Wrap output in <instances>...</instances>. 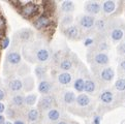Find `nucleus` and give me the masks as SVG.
<instances>
[{"label": "nucleus", "instance_id": "1", "mask_svg": "<svg viewBox=\"0 0 125 124\" xmlns=\"http://www.w3.org/2000/svg\"><path fill=\"white\" fill-rule=\"evenodd\" d=\"M38 11V6L33 2H29L24 4L21 7V14L23 15L25 18H31L34 17Z\"/></svg>", "mask_w": 125, "mask_h": 124}, {"label": "nucleus", "instance_id": "2", "mask_svg": "<svg viewBox=\"0 0 125 124\" xmlns=\"http://www.w3.org/2000/svg\"><path fill=\"white\" fill-rule=\"evenodd\" d=\"M54 103H55V99L53 96H51V95L42 96L41 98V100L38 101V110L49 111V110L53 109Z\"/></svg>", "mask_w": 125, "mask_h": 124}, {"label": "nucleus", "instance_id": "3", "mask_svg": "<svg viewBox=\"0 0 125 124\" xmlns=\"http://www.w3.org/2000/svg\"><path fill=\"white\" fill-rule=\"evenodd\" d=\"M85 10L90 15H97L101 10V4L96 1H89L85 4Z\"/></svg>", "mask_w": 125, "mask_h": 124}, {"label": "nucleus", "instance_id": "4", "mask_svg": "<svg viewBox=\"0 0 125 124\" xmlns=\"http://www.w3.org/2000/svg\"><path fill=\"white\" fill-rule=\"evenodd\" d=\"M34 26L36 27L37 29H42V28H46L48 27V26H50L51 24V19L49 18L48 16H41V17H38L36 20L34 21Z\"/></svg>", "mask_w": 125, "mask_h": 124}, {"label": "nucleus", "instance_id": "5", "mask_svg": "<svg viewBox=\"0 0 125 124\" xmlns=\"http://www.w3.org/2000/svg\"><path fill=\"white\" fill-rule=\"evenodd\" d=\"M95 23V19L93 18L92 16H83L80 20V25L81 27L86 29V30H89L93 27V25Z\"/></svg>", "mask_w": 125, "mask_h": 124}, {"label": "nucleus", "instance_id": "6", "mask_svg": "<svg viewBox=\"0 0 125 124\" xmlns=\"http://www.w3.org/2000/svg\"><path fill=\"white\" fill-rule=\"evenodd\" d=\"M35 57H36V60L38 62H42V63L47 62L50 59V51L46 48H41L37 50L36 54H35Z\"/></svg>", "mask_w": 125, "mask_h": 124}, {"label": "nucleus", "instance_id": "7", "mask_svg": "<svg viewBox=\"0 0 125 124\" xmlns=\"http://www.w3.org/2000/svg\"><path fill=\"white\" fill-rule=\"evenodd\" d=\"M114 76H115V72L113 68H111V67H105L104 69H101L99 73L100 80H102L104 82H111L114 79Z\"/></svg>", "mask_w": 125, "mask_h": 124}, {"label": "nucleus", "instance_id": "8", "mask_svg": "<svg viewBox=\"0 0 125 124\" xmlns=\"http://www.w3.org/2000/svg\"><path fill=\"white\" fill-rule=\"evenodd\" d=\"M93 61L98 65H106L109 63V56L106 55L105 53L99 52V53H97V54L94 55Z\"/></svg>", "mask_w": 125, "mask_h": 124}, {"label": "nucleus", "instance_id": "9", "mask_svg": "<svg viewBox=\"0 0 125 124\" xmlns=\"http://www.w3.org/2000/svg\"><path fill=\"white\" fill-rule=\"evenodd\" d=\"M64 34L70 39H75L80 34V29L78 28V26L71 25V26H69V27H67L65 29Z\"/></svg>", "mask_w": 125, "mask_h": 124}, {"label": "nucleus", "instance_id": "10", "mask_svg": "<svg viewBox=\"0 0 125 124\" xmlns=\"http://www.w3.org/2000/svg\"><path fill=\"white\" fill-rule=\"evenodd\" d=\"M116 6H117V3L115 1H104L102 4V10L105 15H112L116 10Z\"/></svg>", "mask_w": 125, "mask_h": 124}, {"label": "nucleus", "instance_id": "11", "mask_svg": "<svg viewBox=\"0 0 125 124\" xmlns=\"http://www.w3.org/2000/svg\"><path fill=\"white\" fill-rule=\"evenodd\" d=\"M41 118V112H39L38 109H31L28 111L27 113V119L28 121L31 123H34L39 120Z\"/></svg>", "mask_w": 125, "mask_h": 124}, {"label": "nucleus", "instance_id": "12", "mask_svg": "<svg viewBox=\"0 0 125 124\" xmlns=\"http://www.w3.org/2000/svg\"><path fill=\"white\" fill-rule=\"evenodd\" d=\"M58 82L61 85H68V84L71 82V80H73V76H71V73L69 72H60L58 74Z\"/></svg>", "mask_w": 125, "mask_h": 124}, {"label": "nucleus", "instance_id": "13", "mask_svg": "<svg viewBox=\"0 0 125 124\" xmlns=\"http://www.w3.org/2000/svg\"><path fill=\"white\" fill-rule=\"evenodd\" d=\"M110 36L112 38V41H115V42H117V41H120L123 38L124 32H123V30L121 28H115V29H113L111 31Z\"/></svg>", "mask_w": 125, "mask_h": 124}, {"label": "nucleus", "instance_id": "14", "mask_svg": "<svg viewBox=\"0 0 125 124\" xmlns=\"http://www.w3.org/2000/svg\"><path fill=\"white\" fill-rule=\"evenodd\" d=\"M52 87L53 86H52L51 82L43 80V81H42L38 84V91L41 92L42 94H48V93L52 90Z\"/></svg>", "mask_w": 125, "mask_h": 124}, {"label": "nucleus", "instance_id": "15", "mask_svg": "<svg viewBox=\"0 0 125 124\" xmlns=\"http://www.w3.org/2000/svg\"><path fill=\"white\" fill-rule=\"evenodd\" d=\"M6 59L10 64L16 65V64H19L21 62V55L18 52H10L7 54Z\"/></svg>", "mask_w": 125, "mask_h": 124}, {"label": "nucleus", "instance_id": "16", "mask_svg": "<svg viewBox=\"0 0 125 124\" xmlns=\"http://www.w3.org/2000/svg\"><path fill=\"white\" fill-rule=\"evenodd\" d=\"M8 87H10V89L14 92H18L22 90V88H23V82L21 81L19 79H15V80H11L8 84Z\"/></svg>", "mask_w": 125, "mask_h": 124}, {"label": "nucleus", "instance_id": "17", "mask_svg": "<svg viewBox=\"0 0 125 124\" xmlns=\"http://www.w3.org/2000/svg\"><path fill=\"white\" fill-rule=\"evenodd\" d=\"M47 117L48 119L50 120L51 122H56L60 119V112L58 111L57 109L53 108L51 110L48 111V114H47Z\"/></svg>", "mask_w": 125, "mask_h": 124}, {"label": "nucleus", "instance_id": "18", "mask_svg": "<svg viewBox=\"0 0 125 124\" xmlns=\"http://www.w3.org/2000/svg\"><path fill=\"white\" fill-rule=\"evenodd\" d=\"M75 101H77L78 105H80V107H87L90 103V97L86 94H80L75 98Z\"/></svg>", "mask_w": 125, "mask_h": 124}, {"label": "nucleus", "instance_id": "19", "mask_svg": "<svg viewBox=\"0 0 125 124\" xmlns=\"http://www.w3.org/2000/svg\"><path fill=\"white\" fill-rule=\"evenodd\" d=\"M75 98H77V96H75L74 92L70 91V90L64 92V94H63V101L65 103H67V104L73 103L75 101Z\"/></svg>", "mask_w": 125, "mask_h": 124}, {"label": "nucleus", "instance_id": "20", "mask_svg": "<svg viewBox=\"0 0 125 124\" xmlns=\"http://www.w3.org/2000/svg\"><path fill=\"white\" fill-rule=\"evenodd\" d=\"M113 99H114L113 93L109 90H105L100 94V100L104 103H111L112 101H113Z\"/></svg>", "mask_w": 125, "mask_h": 124}, {"label": "nucleus", "instance_id": "21", "mask_svg": "<svg viewBox=\"0 0 125 124\" xmlns=\"http://www.w3.org/2000/svg\"><path fill=\"white\" fill-rule=\"evenodd\" d=\"M59 68L62 69L65 72H68V70H70L73 68V62H71L70 59H64L60 62L59 64Z\"/></svg>", "mask_w": 125, "mask_h": 124}, {"label": "nucleus", "instance_id": "22", "mask_svg": "<svg viewBox=\"0 0 125 124\" xmlns=\"http://www.w3.org/2000/svg\"><path fill=\"white\" fill-rule=\"evenodd\" d=\"M96 89V85L95 83L91 81V80H86L85 81V85H84V91H86L88 93H93Z\"/></svg>", "mask_w": 125, "mask_h": 124}, {"label": "nucleus", "instance_id": "23", "mask_svg": "<svg viewBox=\"0 0 125 124\" xmlns=\"http://www.w3.org/2000/svg\"><path fill=\"white\" fill-rule=\"evenodd\" d=\"M61 8H62V11L69 14V12H71L74 10V4L73 1H63L61 4Z\"/></svg>", "mask_w": 125, "mask_h": 124}, {"label": "nucleus", "instance_id": "24", "mask_svg": "<svg viewBox=\"0 0 125 124\" xmlns=\"http://www.w3.org/2000/svg\"><path fill=\"white\" fill-rule=\"evenodd\" d=\"M11 103L14 105H16V107H22V105L25 103V97L20 94L15 95L11 99Z\"/></svg>", "mask_w": 125, "mask_h": 124}, {"label": "nucleus", "instance_id": "25", "mask_svg": "<svg viewBox=\"0 0 125 124\" xmlns=\"http://www.w3.org/2000/svg\"><path fill=\"white\" fill-rule=\"evenodd\" d=\"M35 74L38 79H42V77H44V74L47 72V67L46 66H42V65H38L35 67Z\"/></svg>", "mask_w": 125, "mask_h": 124}, {"label": "nucleus", "instance_id": "26", "mask_svg": "<svg viewBox=\"0 0 125 124\" xmlns=\"http://www.w3.org/2000/svg\"><path fill=\"white\" fill-rule=\"evenodd\" d=\"M115 88L120 92H124L125 91V79L124 78L118 79L115 83Z\"/></svg>", "mask_w": 125, "mask_h": 124}, {"label": "nucleus", "instance_id": "27", "mask_svg": "<svg viewBox=\"0 0 125 124\" xmlns=\"http://www.w3.org/2000/svg\"><path fill=\"white\" fill-rule=\"evenodd\" d=\"M84 85H85V80L83 79H77L74 81L73 87L78 92H83L84 91Z\"/></svg>", "mask_w": 125, "mask_h": 124}, {"label": "nucleus", "instance_id": "28", "mask_svg": "<svg viewBox=\"0 0 125 124\" xmlns=\"http://www.w3.org/2000/svg\"><path fill=\"white\" fill-rule=\"evenodd\" d=\"M37 95L36 94H28L25 97V103L27 105H33L36 103Z\"/></svg>", "mask_w": 125, "mask_h": 124}, {"label": "nucleus", "instance_id": "29", "mask_svg": "<svg viewBox=\"0 0 125 124\" xmlns=\"http://www.w3.org/2000/svg\"><path fill=\"white\" fill-rule=\"evenodd\" d=\"M94 24H95V27H96L98 30H104V27H105V22H104V20H102V19L97 20Z\"/></svg>", "mask_w": 125, "mask_h": 124}, {"label": "nucleus", "instance_id": "30", "mask_svg": "<svg viewBox=\"0 0 125 124\" xmlns=\"http://www.w3.org/2000/svg\"><path fill=\"white\" fill-rule=\"evenodd\" d=\"M117 51H118V54L119 55H122L125 56V41L121 42L117 48Z\"/></svg>", "mask_w": 125, "mask_h": 124}, {"label": "nucleus", "instance_id": "31", "mask_svg": "<svg viewBox=\"0 0 125 124\" xmlns=\"http://www.w3.org/2000/svg\"><path fill=\"white\" fill-rule=\"evenodd\" d=\"M71 22H73V17L71 16H65L63 19H62V24L64 26H69Z\"/></svg>", "mask_w": 125, "mask_h": 124}, {"label": "nucleus", "instance_id": "32", "mask_svg": "<svg viewBox=\"0 0 125 124\" xmlns=\"http://www.w3.org/2000/svg\"><path fill=\"white\" fill-rule=\"evenodd\" d=\"M22 34H21V38L22 39H28L30 36H31V31H29V30H23L21 32Z\"/></svg>", "mask_w": 125, "mask_h": 124}, {"label": "nucleus", "instance_id": "33", "mask_svg": "<svg viewBox=\"0 0 125 124\" xmlns=\"http://www.w3.org/2000/svg\"><path fill=\"white\" fill-rule=\"evenodd\" d=\"M10 45V38L8 37H4L3 41H2V43H1V48L2 49H6Z\"/></svg>", "mask_w": 125, "mask_h": 124}, {"label": "nucleus", "instance_id": "34", "mask_svg": "<svg viewBox=\"0 0 125 124\" xmlns=\"http://www.w3.org/2000/svg\"><path fill=\"white\" fill-rule=\"evenodd\" d=\"M98 49H99V51H104L108 49V45H106L105 41H101L99 43V46H98Z\"/></svg>", "mask_w": 125, "mask_h": 124}, {"label": "nucleus", "instance_id": "35", "mask_svg": "<svg viewBox=\"0 0 125 124\" xmlns=\"http://www.w3.org/2000/svg\"><path fill=\"white\" fill-rule=\"evenodd\" d=\"M94 42V41H93L92 38H87L86 41H85V42H84V45L86 46V47H88V46H91L92 43Z\"/></svg>", "mask_w": 125, "mask_h": 124}, {"label": "nucleus", "instance_id": "36", "mask_svg": "<svg viewBox=\"0 0 125 124\" xmlns=\"http://www.w3.org/2000/svg\"><path fill=\"white\" fill-rule=\"evenodd\" d=\"M93 123H94V124H100V117H99V116L94 117V120H93Z\"/></svg>", "mask_w": 125, "mask_h": 124}, {"label": "nucleus", "instance_id": "37", "mask_svg": "<svg viewBox=\"0 0 125 124\" xmlns=\"http://www.w3.org/2000/svg\"><path fill=\"white\" fill-rule=\"evenodd\" d=\"M4 97H5V92L2 89H0V100H3Z\"/></svg>", "mask_w": 125, "mask_h": 124}, {"label": "nucleus", "instance_id": "38", "mask_svg": "<svg viewBox=\"0 0 125 124\" xmlns=\"http://www.w3.org/2000/svg\"><path fill=\"white\" fill-rule=\"evenodd\" d=\"M4 111H5V105H4L2 103H0V114H2Z\"/></svg>", "mask_w": 125, "mask_h": 124}, {"label": "nucleus", "instance_id": "39", "mask_svg": "<svg viewBox=\"0 0 125 124\" xmlns=\"http://www.w3.org/2000/svg\"><path fill=\"white\" fill-rule=\"evenodd\" d=\"M120 68H121L122 70H124V72H125V60H123L121 63H120Z\"/></svg>", "mask_w": 125, "mask_h": 124}, {"label": "nucleus", "instance_id": "40", "mask_svg": "<svg viewBox=\"0 0 125 124\" xmlns=\"http://www.w3.org/2000/svg\"><path fill=\"white\" fill-rule=\"evenodd\" d=\"M3 27H4V20L0 17V29H2Z\"/></svg>", "mask_w": 125, "mask_h": 124}, {"label": "nucleus", "instance_id": "41", "mask_svg": "<svg viewBox=\"0 0 125 124\" xmlns=\"http://www.w3.org/2000/svg\"><path fill=\"white\" fill-rule=\"evenodd\" d=\"M7 114H8V115H10V117H14V115H15V113H14V111H12L11 109H10V110H8V111H7Z\"/></svg>", "mask_w": 125, "mask_h": 124}, {"label": "nucleus", "instance_id": "42", "mask_svg": "<svg viewBox=\"0 0 125 124\" xmlns=\"http://www.w3.org/2000/svg\"><path fill=\"white\" fill-rule=\"evenodd\" d=\"M14 124H25V122L23 120H16Z\"/></svg>", "mask_w": 125, "mask_h": 124}, {"label": "nucleus", "instance_id": "43", "mask_svg": "<svg viewBox=\"0 0 125 124\" xmlns=\"http://www.w3.org/2000/svg\"><path fill=\"white\" fill-rule=\"evenodd\" d=\"M3 122H4V117L0 114V124H3Z\"/></svg>", "mask_w": 125, "mask_h": 124}, {"label": "nucleus", "instance_id": "44", "mask_svg": "<svg viewBox=\"0 0 125 124\" xmlns=\"http://www.w3.org/2000/svg\"><path fill=\"white\" fill-rule=\"evenodd\" d=\"M57 124H67V122H65V121H59V122H57Z\"/></svg>", "mask_w": 125, "mask_h": 124}, {"label": "nucleus", "instance_id": "45", "mask_svg": "<svg viewBox=\"0 0 125 124\" xmlns=\"http://www.w3.org/2000/svg\"><path fill=\"white\" fill-rule=\"evenodd\" d=\"M3 124H12L11 122H10V121H4L3 122Z\"/></svg>", "mask_w": 125, "mask_h": 124}]
</instances>
